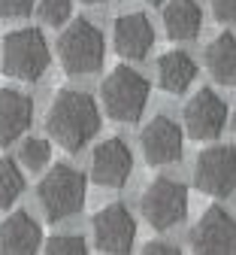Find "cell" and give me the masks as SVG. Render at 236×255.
Masks as SVG:
<instances>
[{
  "label": "cell",
  "mask_w": 236,
  "mask_h": 255,
  "mask_svg": "<svg viewBox=\"0 0 236 255\" xmlns=\"http://www.w3.org/2000/svg\"><path fill=\"white\" fill-rule=\"evenodd\" d=\"M46 131H49V137L61 149L79 152L100 131V107L94 104V98H91V94H85V91L61 88L55 94L52 107H49Z\"/></svg>",
  "instance_id": "cell-1"
},
{
  "label": "cell",
  "mask_w": 236,
  "mask_h": 255,
  "mask_svg": "<svg viewBox=\"0 0 236 255\" xmlns=\"http://www.w3.org/2000/svg\"><path fill=\"white\" fill-rule=\"evenodd\" d=\"M146 104H149V79L143 73H137L127 64H118L115 70L106 73L103 85H100V107L106 110L112 122L121 125L140 122Z\"/></svg>",
  "instance_id": "cell-2"
},
{
  "label": "cell",
  "mask_w": 236,
  "mask_h": 255,
  "mask_svg": "<svg viewBox=\"0 0 236 255\" xmlns=\"http://www.w3.org/2000/svg\"><path fill=\"white\" fill-rule=\"evenodd\" d=\"M55 52L67 76H88L103 67L106 43L97 24H91L88 18H76L70 21V27L61 30Z\"/></svg>",
  "instance_id": "cell-3"
},
{
  "label": "cell",
  "mask_w": 236,
  "mask_h": 255,
  "mask_svg": "<svg viewBox=\"0 0 236 255\" xmlns=\"http://www.w3.org/2000/svg\"><path fill=\"white\" fill-rule=\"evenodd\" d=\"M0 58H3L6 76L18 82H37L52 64V49L40 27H18L3 37Z\"/></svg>",
  "instance_id": "cell-4"
},
{
  "label": "cell",
  "mask_w": 236,
  "mask_h": 255,
  "mask_svg": "<svg viewBox=\"0 0 236 255\" xmlns=\"http://www.w3.org/2000/svg\"><path fill=\"white\" fill-rule=\"evenodd\" d=\"M88 182L70 164H55L37 185V198L49 222H64L82 210Z\"/></svg>",
  "instance_id": "cell-5"
},
{
  "label": "cell",
  "mask_w": 236,
  "mask_h": 255,
  "mask_svg": "<svg viewBox=\"0 0 236 255\" xmlns=\"http://www.w3.org/2000/svg\"><path fill=\"white\" fill-rule=\"evenodd\" d=\"M140 207H143V219L152 228H157V231L176 228L188 216V188L176 179L160 176L143 191Z\"/></svg>",
  "instance_id": "cell-6"
},
{
  "label": "cell",
  "mask_w": 236,
  "mask_h": 255,
  "mask_svg": "<svg viewBox=\"0 0 236 255\" xmlns=\"http://www.w3.org/2000/svg\"><path fill=\"white\" fill-rule=\"evenodd\" d=\"M194 185L209 198H227L236 191V149L233 146H206L197 155Z\"/></svg>",
  "instance_id": "cell-7"
},
{
  "label": "cell",
  "mask_w": 236,
  "mask_h": 255,
  "mask_svg": "<svg viewBox=\"0 0 236 255\" xmlns=\"http://www.w3.org/2000/svg\"><path fill=\"white\" fill-rule=\"evenodd\" d=\"M94 246L103 255H130L137 243V219L124 204H106L91 219Z\"/></svg>",
  "instance_id": "cell-8"
},
{
  "label": "cell",
  "mask_w": 236,
  "mask_h": 255,
  "mask_svg": "<svg viewBox=\"0 0 236 255\" xmlns=\"http://www.w3.org/2000/svg\"><path fill=\"white\" fill-rule=\"evenodd\" d=\"M194 255H236V219L224 207H209L191 231Z\"/></svg>",
  "instance_id": "cell-9"
},
{
  "label": "cell",
  "mask_w": 236,
  "mask_h": 255,
  "mask_svg": "<svg viewBox=\"0 0 236 255\" xmlns=\"http://www.w3.org/2000/svg\"><path fill=\"white\" fill-rule=\"evenodd\" d=\"M185 134L191 140H212L224 131L227 125V104L218 98L212 88H200L182 110Z\"/></svg>",
  "instance_id": "cell-10"
},
{
  "label": "cell",
  "mask_w": 236,
  "mask_h": 255,
  "mask_svg": "<svg viewBox=\"0 0 236 255\" xmlns=\"http://www.w3.org/2000/svg\"><path fill=\"white\" fill-rule=\"evenodd\" d=\"M140 143H143V155L146 161L155 164V167H163V164H176L182 152H185V131L166 116H155L140 134Z\"/></svg>",
  "instance_id": "cell-11"
},
{
  "label": "cell",
  "mask_w": 236,
  "mask_h": 255,
  "mask_svg": "<svg viewBox=\"0 0 236 255\" xmlns=\"http://www.w3.org/2000/svg\"><path fill=\"white\" fill-rule=\"evenodd\" d=\"M133 173V155L124 140L109 137L91 155V179L103 188H121Z\"/></svg>",
  "instance_id": "cell-12"
},
{
  "label": "cell",
  "mask_w": 236,
  "mask_h": 255,
  "mask_svg": "<svg viewBox=\"0 0 236 255\" xmlns=\"http://www.w3.org/2000/svg\"><path fill=\"white\" fill-rule=\"evenodd\" d=\"M112 43L115 52L127 61H143L155 46V27L143 12H127L118 15L112 24Z\"/></svg>",
  "instance_id": "cell-13"
},
{
  "label": "cell",
  "mask_w": 236,
  "mask_h": 255,
  "mask_svg": "<svg viewBox=\"0 0 236 255\" xmlns=\"http://www.w3.org/2000/svg\"><path fill=\"white\" fill-rule=\"evenodd\" d=\"M43 246V231L30 213L18 210L0 225V255H37Z\"/></svg>",
  "instance_id": "cell-14"
},
{
  "label": "cell",
  "mask_w": 236,
  "mask_h": 255,
  "mask_svg": "<svg viewBox=\"0 0 236 255\" xmlns=\"http://www.w3.org/2000/svg\"><path fill=\"white\" fill-rule=\"evenodd\" d=\"M33 122V101L18 88H0V146H12Z\"/></svg>",
  "instance_id": "cell-15"
},
{
  "label": "cell",
  "mask_w": 236,
  "mask_h": 255,
  "mask_svg": "<svg viewBox=\"0 0 236 255\" xmlns=\"http://www.w3.org/2000/svg\"><path fill=\"white\" fill-rule=\"evenodd\" d=\"M155 73H157V85L166 94H185L191 88V82L197 79V64L188 52L173 49V52H163L157 58Z\"/></svg>",
  "instance_id": "cell-16"
},
{
  "label": "cell",
  "mask_w": 236,
  "mask_h": 255,
  "mask_svg": "<svg viewBox=\"0 0 236 255\" xmlns=\"http://www.w3.org/2000/svg\"><path fill=\"white\" fill-rule=\"evenodd\" d=\"M163 27L170 40H194L203 27V9L197 0H170L163 9Z\"/></svg>",
  "instance_id": "cell-17"
},
{
  "label": "cell",
  "mask_w": 236,
  "mask_h": 255,
  "mask_svg": "<svg viewBox=\"0 0 236 255\" xmlns=\"http://www.w3.org/2000/svg\"><path fill=\"white\" fill-rule=\"evenodd\" d=\"M206 70L218 85H236V37L233 34H218L206 49H203Z\"/></svg>",
  "instance_id": "cell-18"
},
{
  "label": "cell",
  "mask_w": 236,
  "mask_h": 255,
  "mask_svg": "<svg viewBox=\"0 0 236 255\" xmlns=\"http://www.w3.org/2000/svg\"><path fill=\"white\" fill-rule=\"evenodd\" d=\"M21 191H24V176H21L18 161L0 158V210H9Z\"/></svg>",
  "instance_id": "cell-19"
},
{
  "label": "cell",
  "mask_w": 236,
  "mask_h": 255,
  "mask_svg": "<svg viewBox=\"0 0 236 255\" xmlns=\"http://www.w3.org/2000/svg\"><path fill=\"white\" fill-rule=\"evenodd\" d=\"M52 161V143L46 137H27L18 149V164L30 173H40Z\"/></svg>",
  "instance_id": "cell-20"
},
{
  "label": "cell",
  "mask_w": 236,
  "mask_h": 255,
  "mask_svg": "<svg viewBox=\"0 0 236 255\" xmlns=\"http://www.w3.org/2000/svg\"><path fill=\"white\" fill-rule=\"evenodd\" d=\"M37 15L49 27H61L73 15V0H37Z\"/></svg>",
  "instance_id": "cell-21"
},
{
  "label": "cell",
  "mask_w": 236,
  "mask_h": 255,
  "mask_svg": "<svg viewBox=\"0 0 236 255\" xmlns=\"http://www.w3.org/2000/svg\"><path fill=\"white\" fill-rule=\"evenodd\" d=\"M46 255H88V243L79 234H55L46 240Z\"/></svg>",
  "instance_id": "cell-22"
},
{
  "label": "cell",
  "mask_w": 236,
  "mask_h": 255,
  "mask_svg": "<svg viewBox=\"0 0 236 255\" xmlns=\"http://www.w3.org/2000/svg\"><path fill=\"white\" fill-rule=\"evenodd\" d=\"M37 0H0V15L3 18H18V15H30Z\"/></svg>",
  "instance_id": "cell-23"
},
{
  "label": "cell",
  "mask_w": 236,
  "mask_h": 255,
  "mask_svg": "<svg viewBox=\"0 0 236 255\" xmlns=\"http://www.w3.org/2000/svg\"><path fill=\"white\" fill-rule=\"evenodd\" d=\"M212 15L221 24H236V0H209Z\"/></svg>",
  "instance_id": "cell-24"
},
{
  "label": "cell",
  "mask_w": 236,
  "mask_h": 255,
  "mask_svg": "<svg viewBox=\"0 0 236 255\" xmlns=\"http://www.w3.org/2000/svg\"><path fill=\"white\" fill-rule=\"evenodd\" d=\"M140 255H182V252H179V246L166 243V240H152V243H146V246H143V252H140Z\"/></svg>",
  "instance_id": "cell-25"
},
{
  "label": "cell",
  "mask_w": 236,
  "mask_h": 255,
  "mask_svg": "<svg viewBox=\"0 0 236 255\" xmlns=\"http://www.w3.org/2000/svg\"><path fill=\"white\" fill-rule=\"evenodd\" d=\"M146 3H152V6H160V3H166V0H146Z\"/></svg>",
  "instance_id": "cell-26"
},
{
  "label": "cell",
  "mask_w": 236,
  "mask_h": 255,
  "mask_svg": "<svg viewBox=\"0 0 236 255\" xmlns=\"http://www.w3.org/2000/svg\"><path fill=\"white\" fill-rule=\"evenodd\" d=\"M85 3H109V0H85Z\"/></svg>",
  "instance_id": "cell-27"
},
{
  "label": "cell",
  "mask_w": 236,
  "mask_h": 255,
  "mask_svg": "<svg viewBox=\"0 0 236 255\" xmlns=\"http://www.w3.org/2000/svg\"><path fill=\"white\" fill-rule=\"evenodd\" d=\"M233 128H236V110H233Z\"/></svg>",
  "instance_id": "cell-28"
}]
</instances>
